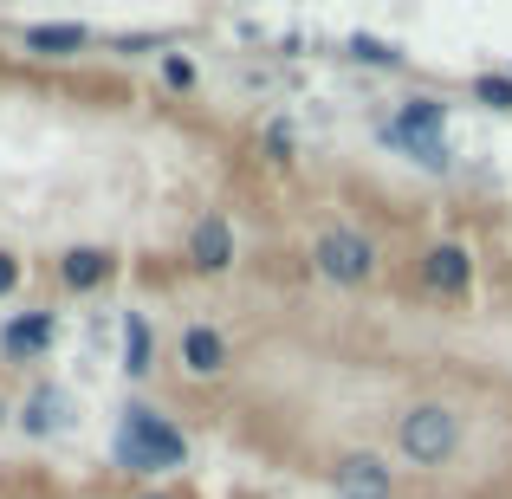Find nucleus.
Here are the masks:
<instances>
[{"mask_svg": "<svg viewBox=\"0 0 512 499\" xmlns=\"http://www.w3.org/2000/svg\"><path fill=\"white\" fill-rule=\"evenodd\" d=\"M59 273H65V286H72V292H98L104 273H111V253H104V247H72L59 260Z\"/></svg>", "mask_w": 512, "mask_h": 499, "instance_id": "obj_9", "label": "nucleus"}, {"mask_svg": "<svg viewBox=\"0 0 512 499\" xmlns=\"http://www.w3.org/2000/svg\"><path fill=\"white\" fill-rule=\"evenodd\" d=\"M124 370H130V376H150V370H156V344H150V325H143V312L124 318Z\"/></svg>", "mask_w": 512, "mask_h": 499, "instance_id": "obj_12", "label": "nucleus"}, {"mask_svg": "<svg viewBox=\"0 0 512 499\" xmlns=\"http://www.w3.org/2000/svg\"><path fill=\"white\" fill-rule=\"evenodd\" d=\"M396 448L409 454L415 467H441L461 448V422H454V409H441V402H415L396 422Z\"/></svg>", "mask_w": 512, "mask_h": 499, "instance_id": "obj_2", "label": "nucleus"}, {"mask_svg": "<svg viewBox=\"0 0 512 499\" xmlns=\"http://www.w3.org/2000/svg\"><path fill=\"white\" fill-rule=\"evenodd\" d=\"M182 363L195 376H214L227 363V344H221V331H208V325H188L182 331Z\"/></svg>", "mask_w": 512, "mask_h": 499, "instance_id": "obj_10", "label": "nucleus"}, {"mask_svg": "<svg viewBox=\"0 0 512 499\" xmlns=\"http://www.w3.org/2000/svg\"><path fill=\"white\" fill-rule=\"evenodd\" d=\"M13 286H20V260H13V253H0V299H7Z\"/></svg>", "mask_w": 512, "mask_h": 499, "instance_id": "obj_18", "label": "nucleus"}, {"mask_svg": "<svg viewBox=\"0 0 512 499\" xmlns=\"http://www.w3.org/2000/svg\"><path fill=\"white\" fill-rule=\"evenodd\" d=\"M0 350H7V357H39V350H52V312L13 318V325L0 331Z\"/></svg>", "mask_w": 512, "mask_h": 499, "instance_id": "obj_6", "label": "nucleus"}, {"mask_svg": "<svg viewBox=\"0 0 512 499\" xmlns=\"http://www.w3.org/2000/svg\"><path fill=\"white\" fill-rule=\"evenodd\" d=\"M312 260H318V273L338 279V286H363V279H370V266H376V253H370V240L350 234V227H325V234H318V247H312Z\"/></svg>", "mask_w": 512, "mask_h": 499, "instance_id": "obj_3", "label": "nucleus"}, {"mask_svg": "<svg viewBox=\"0 0 512 499\" xmlns=\"http://www.w3.org/2000/svg\"><path fill=\"white\" fill-rule=\"evenodd\" d=\"M65 422H72V396H65V389H33V402H26V415H20L26 435H52V428H65Z\"/></svg>", "mask_w": 512, "mask_h": 499, "instance_id": "obj_8", "label": "nucleus"}, {"mask_svg": "<svg viewBox=\"0 0 512 499\" xmlns=\"http://www.w3.org/2000/svg\"><path fill=\"white\" fill-rule=\"evenodd\" d=\"M474 98H480V104H493V111H512V78H500V72L474 78Z\"/></svg>", "mask_w": 512, "mask_h": 499, "instance_id": "obj_15", "label": "nucleus"}, {"mask_svg": "<svg viewBox=\"0 0 512 499\" xmlns=\"http://www.w3.org/2000/svg\"><path fill=\"white\" fill-rule=\"evenodd\" d=\"M422 273H428V286H435V292H467L474 260H467V247H435V253L422 260Z\"/></svg>", "mask_w": 512, "mask_h": 499, "instance_id": "obj_7", "label": "nucleus"}, {"mask_svg": "<svg viewBox=\"0 0 512 499\" xmlns=\"http://www.w3.org/2000/svg\"><path fill=\"white\" fill-rule=\"evenodd\" d=\"M188 260H195L201 273H227V266H234V227H227L221 214L195 221V234H188Z\"/></svg>", "mask_w": 512, "mask_h": 499, "instance_id": "obj_5", "label": "nucleus"}, {"mask_svg": "<svg viewBox=\"0 0 512 499\" xmlns=\"http://www.w3.org/2000/svg\"><path fill=\"white\" fill-rule=\"evenodd\" d=\"M331 487H338V499H389L396 480H389V467L376 461V454H344V461L331 467Z\"/></svg>", "mask_w": 512, "mask_h": 499, "instance_id": "obj_4", "label": "nucleus"}, {"mask_svg": "<svg viewBox=\"0 0 512 499\" xmlns=\"http://www.w3.org/2000/svg\"><path fill=\"white\" fill-rule=\"evenodd\" d=\"M441 124H448V104L441 98H409L389 130H396V137H441Z\"/></svg>", "mask_w": 512, "mask_h": 499, "instance_id": "obj_11", "label": "nucleus"}, {"mask_svg": "<svg viewBox=\"0 0 512 499\" xmlns=\"http://www.w3.org/2000/svg\"><path fill=\"white\" fill-rule=\"evenodd\" d=\"M0 422H7V409H0Z\"/></svg>", "mask_w": 512, "mask_h": 499, "instance_id": "obj_19", "label": "nucleus"}, {"mask_svg": "<svg viewBox=\"0 0 512 499\" xmlns=\"http://www.w3.org/2000/svg\"><path fill=\"white\" fill-rule=\"evenodd\" d=\"M163 78H169V85H195V65H188V59H163Z\"/></svg>", "mask_w": 512, "mask_h": 499, "instance_id": "obj_17", "label": "nucleus"}, {"mask_svg": "<svg viewBox=\"0 0 512 499\" xmlns=\"http://www.w3.org/2000/svg\"><path fill=\"white\" fill-rule=\"evenodd\" d=\"M350 59H363V65H396L402 52L383 46V39H370V33H357V39H350Z\"/></svg>", "mask_w": 512, "mask_h": 499, "instance_id": "obj_16", "label": "nucleus"}, {"mask_svg": "<svg viewBox=\"0 0 512 499\" xmlns=\"http://www.w3.org/2000/svg\"><path fill=\"white\" fill-rule=\"evenodd\" d=\"M389 143H396L402 156H415L422 169H448V137H396V130H383Z\"/></svg>", "mask_w": 512, "mask_h": 499, "instance_id": "obj_14", "label": "nucleus"}, {"mask_svg": "<svg viewBox=\"0 0 512 499\" xmlns=\"http://www.w3.org/2000/svg\"><path fill=\"white\" fill-rule=\"evenodd\" d=\"M117 461H124L130 474H169V467L188 461V441H182V428L163 422L156 409L130 402L124 422H117Z\"/></svg>", "mask_w": 512, "mask_h": 499, "instance_id": "obj_1", "label": "nucleus"}, {"mask_svg": "<svg viewBox=\"0 0 512 499\" xmlns=\"http://www.w3.org/2000/svg\"><path fill=\"white\" fill-rule=\"evenodd\" d=\"M85 26H26V46H33V52H78V46H85Z\"/></svg>", "mask_w": 512, "mask_h": 499, "instance_id": "obj_13", "label": "nucleus"}, {"mask_svg": "<svg viewBox=\"0 0 512 499\" xmlns=\"http://www.w3.org/2000/svg\"><path fill=\"white\" fill-rule=\"evenodd\" d=\"M150 499H163V493H150Z\"/></svg>", "mask_w": 512, "mask_h": 499, "instance_id": "obj_20", "label": "nucleus"}]
</instances>
